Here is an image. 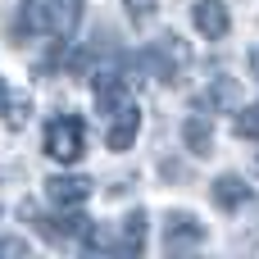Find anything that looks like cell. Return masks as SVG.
Instances as JSON below:
<instances>
[{
  "instance_id": "obj_1",
  "label": "cell",
  "mask_w": 259,
  "mask_h": 259,
  "mask_svg": "<svg viewBox=\"0 0 259 259\" xmlns=\"http://www.w3.org/2000/svg\"><path fill=\"white\" fill-rule=\"evenodd\" d=\"M18 23L32 36H50V41H68L82 23V0H23Z\"/></svg>"
},
{
  "instance_id": "obj_2",
  "label": "cell",
  "mask_w": 259,
  "mask_h": 259,
  "mask_svg": "<svg viewBox=\"0 0 259 259\" xmlns=\"http://www.w3.org/2000/svg\"><path fill=\"white\" fill-rule=\"evenodd\" d=\"M41 150H46L55 164H73V159H82V150H87V132H82V118H73V114L55 118V123L46 127V141H41Z\"/></svg>"
},
{
  "instance_id": "obj_3",
  "label": "cell",
  "mask_w": 259,
  "mask_h": 259,
  "mask_svg": "<svg viewBox=\"0 0 259 259\" xmlns=\"http://www.w3.org/2000/svg\"><path fill=\"white\" fill-rule=\"evenodd\" d=\"M146 64L159 73V82H182V73H187V64H191V50H187V41L182 36H155L150 46H146Z\"/></svg>"
},
{
  "instance_id": "obj_4",
  "label": "cell",
  "mask_w": 259,
  "mask_h": 259,
  "mask_svg": "<svg viewBox=\"0 0 259 259\" xmlns=\"http://www.w3.org/2000/svg\"><path fill=\"white\" fill-rule=\"evenodd\" d=\"M196 246H205V223H196V214H187V209L168 214V223H164V250L182 255V250H196Z\"/></svg>"
},
{
  "instance_id": "obj_5",
  "label": "cell",
  "mask_w": 259,
  "mask_h": 259,
  "mask_svg": "<svg viewBox=\"0 0 259 259\" xmlns=\"http://www.w3.org/2000/svg\"><path fill=\"white\" fill-rule=\"evenodd\" d=\"M46 196H50V205H59V209H77V205H87L91 200V178H77V173H59V178H50L46 182Z\"/></svg>"
},
{
  "instance_id": "obj_6",
  "label": "cell",
  "mask_w": 259,
  "mask_h": 259,
  "mask_svg": "<svg viewBox=\"0 0 259 259\" xmlns=\"http://www.w3.org/2000/svg\"><path fill=\"white\" fill-rule=\"evenodd\" d=\"M191 23H196V32H200V36H209V41H223V36H228V27H232V18H228V5H223V0H196V5H191Z\"/></svg>"
},
{
  "instance_id": "obj_7",
  "label": "cell",
  "mask_w": 259,
  "mask_h": 259,
  "mask_svg": "<svg viewBox=\"0 0 259 259\" xmlns=\"http://www.w3.org/2000/svg\"><path fill=\"white\" fill-rule=\"evenodd\" d=\"M137 132H141V109L127 100V105L114 114V123H109V132H105V141H109V150H127V146L137 141Z\"/></svg>"
},
{
  "instance_id": "obj_8",
  "label": "cell",
  "mask_w": 259,
  "mask_h": 259,
  "mask_svg": "<svg viewBox=\"0 0 259 259\" xmlns=\"http://www.w3.org/2000/svg\"><path fill=\"white\" fill-rule=\"evenodd\" d=\"M123 105H127V82H123L118 73L96 77V109H100V114H118Z\"/></svg>"
},
{
  "instance_id": "obj_9",
  "label": "cell",
  "mask_w": 259,
  "mask_h": 259,
  "mask_svg": "<svg viewBox=\"0 0 259 259\" xmlns=\"http://www.w3.org/2000/svg\"><path fill=\"white\" fill-rule=\"evenodd\" d=\"M209 196H214V205H219V209H241V205L250 200V187H246V178L223 173V178L209 187Z\"/></svg>"
},
{
  "instance_id": "obj_10",
  "label": "cell",
  "mask_w": 259,
  "mask_h": 259,
  "mask_svg": "<svg viewBox=\"0 0 259 259\" xmlns=\"http://www.w3.org/2000/svg\"><path fill=\"white\" fill-rule=\"evenodd\" d=\"M182 141H187V150L191 155H214V127L200 118V114H187V123H182Z\"/></svg>"
},
{
  "instance_id": "obj_11",
  "label": "cell",
  "mask_w": 259,
  "mask_h": 259,
  "mask_svg": "<svg viewBox=\"0 0 259 259\" xmlns=\"http://www.w3.org/2000/svg\"><path fill=\"white\" fill-rule=\"evenodd\" d=\"M118 250H123V255H141V250H146V214H141V209L123 219V241H118Z\"/></svg>"
},
{
  "instance_id": "obj_12",
  "label": "cell",
  "mask_w": 259,
  "mask_h": 259,
  "mask_svg": "<svg viewBox=\"0 0 259 259\" xmlns=\"http://www.w3.org/2000/svg\"><path fill=\"white\" fill-rule=\"evenodd\" d=\"M155 9H159V0H123L127 23H137V27H146V23L155 18Z\"/></svg>"
},
{
  "instance_id": "obj_13",
  "label": "cell",
  "mask_w": 259,
  "mask_h": 259,
  "mask_svg": "<svg viewBox=\"0 0 259 259\" xmlns=\"http://www.w3.org/2000/svg\"><path fill=\"white\" fill-rule=\"evenodd\" d=\"M232 127H237L241 141H259V105L255 109H237V123Z\"/></svg>"
},
{
  "instance_id": "obj_14",
  "label": "cell",
  "mask_w": 259,
  "mask_h": 259,
  "mask_svg": "<svg viewBox=\"0 0 259 259\" xmlns=\"http://www.w3.org/2000/svg\"><path fill=\"white\" fill-rule=\"evenodd\" d=\"M205 100H209V109H214V105H232V100H237L232 77H219V82H214V96H205Z\"/></svg>"
},
{
  "instance_id": "obj_15",
  "label": "cell",
  "mask_w": 259,
  "mask_h": 259,
  "mask_svg": "<svg viewBox=\"0 0 259 259\" xmlns=\"http://www.w3.org/2000/svg\"><path fill=\"white\" fill-rule=\"evenodd\" d=\"M27 114H32V105H27V100H14V105H9V127H23Z\"/></svg>"
},
{
  "instance_id": "obj_16",
  "label": "cell",
  "mask_w": 259,
  "mask_h": 259,
  "mask_svg": "<svg viewBox=\"0 0 259 259\" xmlns=\"http://www.w3.org/2000/svg\"><path fill=\"white\" fill-rule=\"evenodd\" d=\"M0 255H27V241H0Z\"/></svg>"
},
{
  "instance_id": "obj_17",
  "label": "cell",
  "mask_w": 259,
  "mask_h": 259,
  "mask_svg": "<svg viewBox=\"0 0 259 259\" xmlns=\"http://www.w3.org/2000/svg\"><path fill=\"white\" fill-rule=\"evenodd\" d=\"M9 109V87H5V77H0V114Z\"/></svg>"
},
{
  "instance_id": "obj_18",
  "label": "cell",
  "mask_w": 259,
  "mask_h": 259,
  "mask_svg": "<svg viewBox=\"0 0 259 259\" xmlns=\"http://www.w3.org/2000/svg\"><path fill=\"white\" fill-rule=\"evenodd\" d=\"M250 68H255V73H259V50H255V55H250Z\"/></svg>"
}]
</instances>
